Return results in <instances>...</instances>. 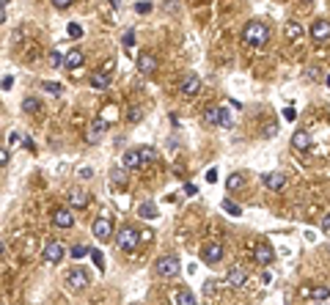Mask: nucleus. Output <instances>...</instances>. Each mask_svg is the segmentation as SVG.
<instances>
[{
    "label": "nucleus",
    "mask_w": 330,
    "mask_h": 305,
    "mask_svg": "<svg viewBox=\"0 0 330 305\" xmlns=\"http://www.w3.org/2000/svg\"><path fill=\"white\" fill-rule=\"evenodd\" d=\"M242 42L248 47H264L270 42V28H267L261 19H251V22H245V28H242Z\"/></svg>",
    "instance_id": "obj_1"
},
{
    "label": "nucleus",
    "mask_w": 330,
    "mask_h": 305,
    "mask_svg": "<svg viewBox=\"0 0 330 305\" xmlns=\"http://www.w3.org/2000/svg\"><path fill=\"white\" fill-rule=\"evenodd\" d=\"M140 231L135 226H121L118 228V234H116V245H118V250H124V253H132V250H138V245H140Z\"/></svg>",
    "instance_id": "obj_2"
},
{
    "label": "nucleus",
    "mask_w": 330,
    "mask_h": 305,
    "mask_svg": "<svg viewBox=\"0 0 330 305\" xmlns=\"http://www.w3.org/2000/svg\"><path fill=\"white\" fill-rule=\"evenodd\" d=\"M154 272L160 278H176L182 272V261L176 256H160V259L154 261Z\"/></svg>",
    "instance_id": "obj_3"
},
{
    "label": "nucleus",
    "mask_w": 330,
    "mask_h": 305,
    "mask_svg": "<svg viewBox=\"0 0 330 305\" xmlns=\"http://www.w3.org/2000/svg\"><path fill=\"white\" fill-rule=\"evenodd\" d=\"M66 286H69L72 291H83L85 286H88V272L80 269V267L69 269V272H66Z\"/></svg>",
    "instance_id": "obj_4"
},
{
    "label": "nucleus",
    "mask_w": 330,
    "mask_h": 305,
    "mask_svg": "<svg viewBox=\"0 0 330 305\" xmlns=\"http://www.w3.org/2000/svg\"><path fill=\"white\" fill-rule=\"evenodd\" d=\"M253 261H259L261 267H267V264L275 261V250H273L270 242H256V248H253Z\"/></svg>",
    "instance_id": "obj_5"
},
{
    "label": "nucleus",
    "mask_w": 330,
    "mask_h": 305,
    "mask_svg": "<svg viewBox=\"0 0 330 305\" xmlns=\"http://www.w3.org/2000/svg\"><path fill=\"white\" fill-rule=\"evenodd\" d=\"M91 231H94V236H97L99 242H107L113 236V220L110 218H97L94 226H91Z\"/></svg>",
    "instance_id": "obj_6"
},
{
    "label": "nucleus",
    "mask_w": 330,
    "mask_h": 305,
    "mask_svg": "<svg viewBox=\"0 0 330 305\" xmlns=\"http://www.w3.org/2000/svg\"><path fill=\"white\" fill-rule=\"evenodd\" d=\"M308 33H311V39L314 42H327L330 39V19H314L311 22V28H308Z\"/></svg>",
    "instance_id": "obj_7"
},
{
    "label": "nucleus",
    "mask_w": 330,
    "mask_h": 305,
    "mask_svg": "<svg viewBox=\"0 0 330 305\" xmlns=\"http://www.w3.org/2000/svg\"><path fill=\"white\" fill-rule=\"evenodd\" d=\"M201 261H204V264L223 261V245H220V242H209V245H204V250H201Z\"/></svg>",
    "instance_id": "obj_8"
},
{
    "label": "nucleus",
    "mask_w": 330,
    "mask_h": 305,
    "mask_svg": "<svg viewBox=\"0 0 330 305\" xmlns=\"http://www.w3.org/2000/svg\"><path fill=\"white\" fill-rule=\"evenodd\" d=\"M261 185L267 190H273V193H278V190L286 187V176L281 171H270V173H261Z\"/></svg>",
    "instance_id": "obj_9"
},
{
    "label": "nucleus",
    "mask_w": 330,
    "mask_h": 305,
    "mask_svg": "<svg viewBox=\"0 0 330 305\" xmlns=\"http://www.w3.org/2000/svg\"><path fill=\"white\" fill-rule=\"evenodd\" d=\"M64 253H66L64 245H61L58 239H50V242L44 245V250H42V259H44V261H50V264H55V261L64 259Z\"/></svg>",
    "instance_id": "obj_10"
},
{
    "label": "nucleus",
    "mask_w": 330,
    "mask_h": 305,
    "mask_svg": "<svg viewBox=\"0 0 330 305\" xmlns=\"http://www.w3.org/2000/svg\"><path fill=\"white\" fill-rule=\"evenodd\" d=\"M52 223H55V228H72L75 226V215H72L69 206H58L52 212Z\"/></svg>",
    "instance_id": "obj_11"
},
{
    "label": "nucleus",
    "mask_w": 330,
    "mask_h": 305,
    "mask_svg": "<svg viewBox=\"0 0 330 305\" xmlns=\"http://www.w3.org/2000/svg\"><path fill=\"white\" fill-rule=\"evenodd\" d=\"M248 283V269L245 267H231L228 269V275H226V286H231V289H242Z\"/></svg>",
    "instance_id": "obj_12"
},
{
    "label": "nucleus",
    "mask_w": 330,
    "mask_h": 305,
    "mask_svg": "<svg viewBox=\"0 0 330 305\" xmlns=\"http://www.w3.org/2000/svg\"><path fill=\"white\" fill-rule=\"evenodd\" d=\"M198 91H201V80L195 77V74H185V77H182V85H179V94L182 97H195Z\"/></svg>",
    "instance_id": "obj_13"
},
{
    "label": "nucleus",
    "mask_w": 330,
    "mask_h": 305,
    "mask_svg": "<svg viewBox=\"0 0 330 305\" xmlns=\"http://www.w3.org/2000/svg\"><path fill=\"white\" fill-rule=\"evenodd\" d=\"M292 148H297V151H308V148H311V135H308L306 130H294Z\"/></svg>",
    "instance_id": "obj_14"
},
{
    "label": "nucleus",
    "mask_w": 330,
    "mask_h": 305,
    "mask_svg": "<svg viewBox=\"0 0 330 305\" xmlns=\"http://www.w3.org/2000/svg\"><path fill=\"white\" fill-rule=\"evenodd\" d=\"M138 72L140 74H154L157 72V58H154L152 52H143V55L138 58Z\"/></svg>",
    "instance_id": "obj_15"
},
{
    "label": "nucleus",
    "mask_w": 330,
    "mask_h": 305,
    "mask_svg": "<svg viewBox=\"0 0 330 305\" xmlns=\"http://www.w3.org/2000/svg\"><path fill=\"white\" fill-rule=\"evenodd\" d=\"M88 193L85 190H72L69 193V209H85L88 206Z\"/></svg>",
    "instance_id": "obj_16"
},
{
    "label": "nucleus",
    "mask_w": 330,
    "mask_h": 305,
    "mask_svg": "<svg viewBox=\"0 0 330 305\" xmlns=\"http://www.w3.org/2000/svg\"><path fill=\"white\" fill-rule=\"evenodd\" d=\"M102 130H105V121H94L88 124V130H85V143H99V138H102Z\"/></svg>",
    "instance_id": "obj_17"
},
{
    "label": "nucleus",
    "mask_w": 330,
    "mask_h": 305,
    "mask_svg": "<svg viewBox=\"0 0 330 305\" xmlns=\"http://www.w3.org/2000/svg\"><path fill=\"white\" fill-rule=\"evenodd\" d=\"M143 165V157H140V148H132V151L124 154V168L127 171H138Z\"/></svg>",
    "instance_id": "obj_18"
},
{
    "label": "nucleus",
    "mask_w": 330,
    "mask_h": 305,
    "mask_svg": "<svg viewBox=\"0 0 330 305\" xmlns=\"http://www.w3.org/2000/svg\"><path fill=\"white\" fill-rule=\"evenodd\" d=\"M284 30H286V39H289V42H300V39H303V25L297 22V19H286Z\"/></svg>",
    "instance_id": "obj_19"
},
{
    "label": "nucleus",
    "mask_w": 330,
    "mask_h": 305,
    "mask_svg": "<svg viewBox=\"0 0 330 305\" xmlns=\"http://www.w3.org/2000/svg\"><path fill=\"white\" fill-rule=\"evenodd\" d=\"M91 88H97V91H107V88H110V74H107V72H94L91 74Z\"/></svg>",
    "instance_id": "obj_20"
},
{
    "label": "nucleus",
    "mask_w": 330,
    "mask_h": 305,
    "mask_svg": "<svg viewBox=\"0 0 330 305\" xmlns=\"http://www.w3.org/2000/svg\"><path fill=\"white\" fill-rule=\"evenodd\" d=\"M83 60H85V55L80 50H69V52H66L64 66H66V69H80V66H83Z\"/></svg>",
    "instance_id": "obj_21"
},
{
    "label": "nucleus",
    "mask_w": 330,
    "mask_h": 305,
    "mask_svg": "<svg viewBox=\"0 0 330 305\" xmlns=\"http://www.w3.org/2000/svg\"><path fill=\"white\" fill-rule=\"evenodd\" d=\"M138 215H140L143 220H154V218H157V206H154V201H143V203H140V206H138Z\"/></svg>",
    "instance_id": "obj_22"
},
{
    "label": "nucleus",
    "mask_w": 330,
    "mask_h": 305,
    "mask_svg": "<svg viewBox=\"0 0 330 305\" xmlns=\"http://www.w3.org/2000/svg\"><path fill=\"white\" fill-rule=\"evenodd\" d=\"M220 118H223V107H206L204 110V121L206 124H220Z\"/></svg>",
    "instance_id": "obj_23"
},
{
    "label": "nucleus",
    "mask_w": 330,
    "mask_h": 305,
    "mask_svg": "<svg viewBox=\"0 0 330 305\" xmlns=\"http://www.w3.org/2000/svg\"><path fill=\"white\" fill-rule=\"evenodd\" d=\"M176 305H198V302H195V294L190 289H179L176 291Z\"/></svg>",
    "instance_id": "obj_24"
},
{
    "label": "nucleus",
    "mask_w": 330,
    "mask_h": 305,
    "mask_svg": "<svg viewBox=\"0 0 330 305\" xmlns=\"http://www.w3.org/2000/svg\"><path fill=\"white\" fill-rule=\"evenodd\" d=\"M140 118H143V107H140V105H132L130 110H127V121H130V124H138Z\"/></svg>",
    "instance_id": "obj_25"
},
{
    "label": "nucleus",
    "mask_w": 330,
    "mask_h": 305,
    "mask_svg": "<svg viewBox=\"0 0 330 305\" xmlns=\"http://www.w3.org/2000/svg\"><path fill=\"white\" fill-rule=\"evenodd\" d=\"M242 185H245V176H242V173H231V176L226 179V187H228V190H239Z\"/></svg>",
    "instance_id": "obj_26"
},
{
    "label": "nucleus",
    "mask_w": 330,
    "mask_h": 305,
    "mask_svg": "<svg viewBox=\"0 0 330 305\" xmlns=\"http://www.w3.org/2000/svg\"><path fill=\"white\" fill-rule=\"evenodd\" d=\"M42 88H44L47 94H55V97H61V94H64V85H61V83H55V80H44V83H42Z\"/></svg>",
    "instance_id": "obj_27"
},
{
    "label": "nucleus",
    "mask_w": 330,
    "mask_h": 305,
    "mask_svg": "<svg viewBox=\"0 0 330 305\" xmlns=\"http://www.w3.org/2000/svg\"><path fill=\"white\" fill-rule=\"evenodd\" d=\"M39 107H42V102H39V99H33V97H28V99L22 102V110H25V113H36Z\"/></svg>",
    "instance_id": "obj_28"
},
{
    "label": "nucleus",
    "mask_w": 330,
    "mask_h": 305,
    "mask_svg": "<svg viewBox=\"0 0 330 305\" xmlns=\"http://www.w3.org/2000/svg\"><path fill=\"white\" fill-rule=\"evenodd\" d=\"M47 60H50V66H52V69H58V66H64L66 55H61L58 50H52V52H50V58H47Z\"/></svg>",
    "instance_id": "obj_29"
},
{
    "label": "nucleus",
    "mask_w": 330,
    "mask_h": 305,
    "mask_svg": "<svg viewBox=\"0 0 330 305\" xmlns=\"http://www.w3.org/2000/svg\"><path fill=\"white\" fill-rule=\"evenodd\" d=\"M69 253H72V259H75V261H80L85 253H91V250L85 248V245H72V250H69Z\"/></svg>",
    "instance_id": "obj_30"
},
{
    "label": "nucleus",
    "mask_w": 330,
    "mask_h": 305,
    "mask_svg": "<svg viewBox=\"0 0 330 305\" xmlns=\"http://www.w3.org/2000/svg\"><path fill=\"white\" fill-rule=\"evenodd\" d=\"M66 33H69L72 39H80V36H83V28H80L77 22H69V25H66Z\"/></svg>",
    "instance_id": "obj_31"
},
{
    "label": "nucleus",
    "mask_w": 330,
    "mask_h": 305,
    "mask_svg": "<svg viewBox=\"0 0 330 305\" xmlns=\"http://www.w3.org/2000/svg\"><path fill=\"white\" fill-rule=\"evenodd\" d=\"M110 179H113V185H124V181H127V173L118 171V168H113V176H110Z\"/></svg>",
    "instance_id": "obj_32"
},
{
    "label": "nucleus",
    "mask_w": 330,
    "mask_h": 305,
    "mask_svg": "<svg viewBox=\"0 0 330 305\" xmlns=\"http://www.w3.org/2000/svg\"><path fill=\"white\" fill-rule=\"evenodd\" d=\"M223 209H226V212H231L234 218H239V215H242V209L237 206V203H231V201H223Z\"/></svg>",
    "instance_id": "obj_33"
},
{
    "label": "nucleus",
    "mask_w": 330,
    "mask_h": 305,
    "mask_svg": "<svg viewBox=\"0 0 330 305\" xmlns=\"http://www.w3.org/2000/svg\"><path fill=\"white\" fill-rule=\"evenodd\" d=\"M311 294L316 297V300H327V297H330V289H325V286H316V289L311 291Z\"/></svg>",
    "instance_id": "obj_34"
},
{
    "label": "nucleus",
    "mask_w": 330,
    "mask_h": 305,
    "mask_svg": "<svg viewBox=\"0 0 330 305\" xmlns=\"http://www.w3.org/2000/svg\"><path fill=\"white\" fill-rule=\"evenodd\" d=\"M52 6L61 9V11H66V9H72V6H75V0H52Z\"/></svg>",
    "instance_id": "obj_35"
},
{
    "label": "nucleus",
    "mask_w": 330,
    "mask_h": 305,
    "mask_svg": "<svg viewBox=\"0 0 330 305\" xmlns=\"http://www.w3.org/2000/svg\"><path fill=\"white\" fill-rule=\"evenodd\" d=\"M275 132H278V127H275V124H264V130H261V138H273Z\"/></svg>",
    "instance_id": "obj_36"
},
{
    "label": "nucleus",
    "mask_w": 330,
    "mask_h": 305,
    "mask_svg": "<svg viewBox=\"0 0 330 305\" xmlns=\"http://www.w3.org/2000/svg\"><path fill=\"white\" fill-rule=\"evenodd\" d=\"M124 47H127V50H130V47H135V33H132V30L124 33Z\"/></svg>",
    "instance_id": "obj_37"
},
{
    "label": "nucleus",
    "mask_w": 330,
    "mask_h": 305,
    "mask_svg": "<svg viewBox=\"0 0 330 305\" xmlns=\"http://www.w3.org/2000/svg\"><path fill=\"white\" fill-rule=\"evenodd\" d=\"M91 259H94V264H97L99 269L105 267V259H102V253H99V250H91Z\"/></svg>",
    "instance_id": "obj_38"
},
{
    "label": "nucleus",
    "mask_w": 330,
    "mask_h": 305,
    "mask_svg": "<svg viewBox=\"0 0 330 305\" xmlns=\"http://www.w3.org/2000/svg\"><path fill=\"white\" fill-rule=\"evenodd\" d=\"M220 127H231V113H228V107H223V118H220Z\"/></svg>",
    "instance_id": "obj_39"
},
{
    "label": "nucleus",
    "mask_w": 330,
    "mask_h": 305,
    "mask_svg": "<svg viewBox=\"0 0 330 305\" xmlns=\"http://www.w3.org/2000/svg\"><path fill=\"white\" fill-rule=\"evenodd\" d=\"M140 157H143V162H149L154 157V148L152 146H146V148H140Z\"/></svg>",
    "instance_id": "obj_40"
},
{
    "label": "nucleus",
    "mask_w": 330,
    "mask_h": 305,
    "mask_svg": "<svg viewBox=\"0 0 330 305\" xmlns=\"http://www.w3.org/2000/svg\"><path fill=\"white\" fill-rule=\"evenodd\" d=\"M135 11H138V14H149V11H152V3H135Z\"/></svg>",
    "instance_id": "obj_41"
},
{
    "label": "nucleus",
    "mask_w": 330,
    "mask_h": 305,
    "mask_svg": "<svg viewBox=\"0 0 330 305\" xmlns=\"http://www.w3.org/2000/svg\"><path fill=\"white\" fill-rule=\"evenodd\" d=\"M11 85H14V77L6 74V77H3V91H11Z\"/></svg>",
    "instance_id": "obj_42"
},
{
    "label": "nucleus",
    "mask_w": 330,
    "mask_h": 305,
    "mask_svg": "<svg viewBox=\"0 0 330 305\" xmlns=\"http://www.w3.org/2000/svg\"><path fill=\"white\" fill-rule=\"evenodd\" d=\"M0 165H9V148H3V151H0Z\"/></svg>",
    "instance_id": "obj_43"
},
{
    "label": "nucleus",
    "mask_w": 330,
    "mask_h": 305,
    "mask_svg": "<svg viewBox=\"0 0 330 305\" xmlns=\"http://www.w3.org/2000/svg\"><path fill=\"white\" fill-rule=\"evenodd\" d=\"M322 231L330 234V215H325V218H322Z\"/></svg>",
    "instance_id": "obj_44"
},
{
    "label": "nucleus",
    "mask_w": 330,
    "mask_h": 305,
    "mask_svg": "<svg viewBox=\"0 0 330 305\" xmlns=\"http://www.w3.org/2000/svg\"><path fill=\"white\" fill-rule=\"evenodd\" d=\"M215 283H218V281H206V286H204V291H206V294H212V291L218 289V286H215Z\"/></svg>",
    "instance_id": "obj_45"
},
{
    "label": "nucleus",
    "mask_w": 330,
    "mask_h": 305,
    "mask_svg": "<svg viewBox=\"0 0 330 305\" xmlns=\"http://www.w3.org/2000/svg\"><path fill=\"white\" fill-rule=\"evenodd\" d=\"M91 176H94L91 168H83V171H80V179H91Z\"/></svg>",
    "instance_id": "obj_46"
},
{
    "label": "nucleus",
    "mask_w": 330,
    "mask_h": 305,
    "mask_svg": "<svg viewBox=\"0 0 330 305\" xmlns=\"http://www.w3.org/2000/svg\"><path fill=\"white\" fill-rule=\"evenodd\" d=\"M206 181H209V185H212V181H218V171H215V168H212L209 173H206Z\"/></svg>",
    "instance_id": "obj_47"
},
{
    "label": "nucleus",
    "mask_w": 330,
    "mask_h": 305,
    "mask_svg": "<svg viewBox=\"0 0 330 305\" xmlns=\"http://www.w3.org/2000/svg\"><path fill=\"white\" fill-rule=\"evenodd\" d=\"M327 85H330V74H327Z\"/></svg>",
    "instance_id": "obj_48"
}]
</instances>
